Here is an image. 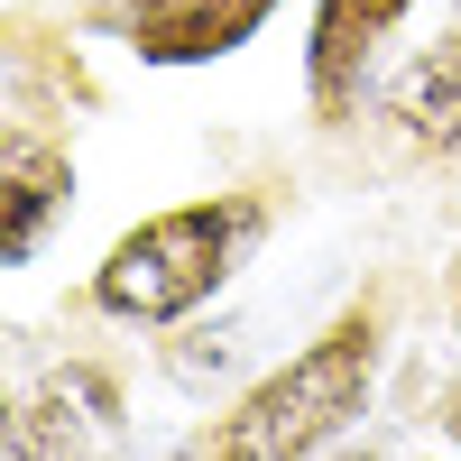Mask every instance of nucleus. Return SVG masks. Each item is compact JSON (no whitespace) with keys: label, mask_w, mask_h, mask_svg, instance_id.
I'll list each match as a JSON object with an SVG mask.
<instances>
[{"label":"nucleus","mask_w":461,"mask_h":461,"mask_svg":"<svg viewBox=\"0 0 461 461\" xmlns=\"http://www.w3.org/2000/svg\"><path fill=\"white\" fill-rule=\"evenodd\" d=\"M369 388H378V304H351V314H332L295 360L258 369L249 388L212 415L194 461H323L332 443H351V425L369 415Z\"/></svg>","instance_id":"nucleus-1"},{"label":"nucleus","mask_w":461,"mask_h":461,"mask_svg":"<svg viewBox=\"0 0 461 461\" xmlns=\"http://www.w3.org/2000/svg\"><path fill=\"white\" fill-rule=\"evenodd\" d=\"M258 240V203H230V194H203V203H167L130 221L121 240L102 249L93 267V304L111 323H139V332H167V323H194L203 304L240 277V249Z\"/></svg>","instance_id":"nucleus-2"},{"label":"nucleus","mask_w":461,"mask_h":461,"mask_svg":"<svg viewBox=\"0 0 461 461\" xmlns=\"http://www.w3.org/2000/svg\"><path fill=\"white\" fill-rule=\"evenodd\" d=\"M121 425H130V397H121V369H102V360L47 369L10 406V434L37 443V461H93V452L121 443Z\"/></svg>","instance_id":"nucleus-3"},{"label":"nucleus","mask_w":461,"mask_h":461,"mask_svg":"<svg viewBox=\"0 0 461 461\" xmlns=\"http://www.w3.org/2000/svg\"><path fill=\"white\" fill-rule=\"evenodd\" d=\"M286 0H111V37L139 65H221L277 19Z\"/></svg>","instance_id":"nucleus-4"},{"label":"nucleus","mask_w":461,"mask_h":461,"mask_svg":"<svg viewBox=\"0 0 461 461\" xmlns=\"http://www.w3.org/2000/svg\"><path fill=\"white\" fill-rule=\"evenodd\" d=\"M415 0H314V37H304V93H314V121H351L369 93L378 47L406 28Z\"/></svg>","instance_id":"nucleus-5"},{"label":"nucleus","mask_w":461,"mask_h":461,"mask_svg":"<svg viewBox=\"0 0 461 461\" xmlns=\"http://www.w3.org/2000/svg\"><path fill=\"white\" fill-rule=\"evenodd\" d=\"M74 212V158L65 139L47 130H10L0 139V230H10V267L37 258V240H47V221Z\"/></svg>","instance_id":"nucleus-6"},{"label":"nucleus","mask_w":461,"mask_h":461,"mask_svg":"<svg viewBox=\"0 0 461 461\" xmlns=\"http://www.w3.org/2000/svg\"><path fill=\"white\" fill-rule=\"evenodd\" d=\"M388 121L425 158H461V37H434L388 74Z\"/></svg>","instance_id":"nucleus-7"},{"label":"nucleus","mask_w":461,"mask_h":461,"mask_svg":"<svg viewBox=\"0 0 461 461\" xmlns=\"http://www.w3.org/2000/svg\"><path fill=\"white\" fill-rule=\"evenodd\" d=\"M434 415H443V434H452V452H461V378H443V388H434Z\"/></svg>","instance_id":"nucleus-8"},{"label":"nucleus","mask_w":461,"mask_h":461,"mask_svg":"<svg viewBox=\"0 0 461 461\" xmlns=\"http://www.w3.org/2000/svg\"><path fill=\"white\" fill-rule=\"evenodd\" d=\"M323 461H378V452H369V443H332Z\"/></svg>","instance_id":"nucleus-9"},{"label":"nucleus","mask_w":461,"mask_h":461,"mask_svg":"<svg viewBox=\"0 0 461 461\" xmlns=\"http://www.w3.org/2000/svg\"><path fill=\"white\" fill-rule=\"evenodd\" d=\"M452 341H461V286H452Z\"/></svg>","instance_id":"nucleus-10"},{"label":"nucleus","mask_w":461,"mask_h":461,"mask_svg":"<svg viewBox=\"0 0 461 461\" xmlns=\"http://www.w3.org/2000/svg\"><path fill=\"white\" fill-rule=\"evenodd\" d=\"M425 461H443V452H425Z\"/></svg>","instance_id":"nucleus-11"}]
</instances>
